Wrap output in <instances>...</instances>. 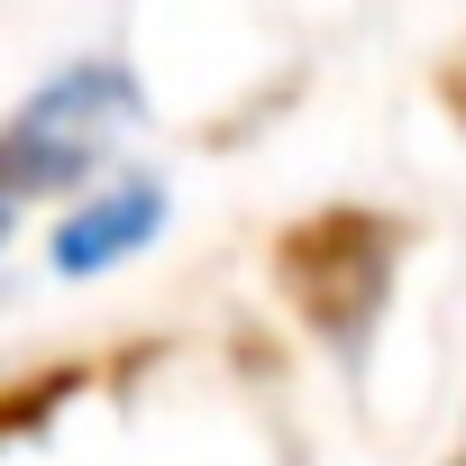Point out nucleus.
<instances>
[{"label": "nucleus", "instance_id": "obj_1", "mask_svg": "<svg viewBox=\"0 0 466 466\" xmlns=\"http://www.w3.org/2000/svg\"><path fill=\"white\" fill-rule=\"evenodd\" d=\"M147 119V92L128 65L92 56V65H65L56 83H37L0 137V165H10V201L37 210V201H83L92 174L119 156V137Z\"/></svg>", "mask_w": 466, "mask_h": 466}, {"label": "nucleus", "instance_id": "obj_2", "mask_svg": "<svg viewBox=\"0 0 466 466\" xmlns=\"http://www.w3.org/2000/svg\"><path fill=\"white\" fill-rule=\"evenodd\" d=\"M165 219H174V192H165L156 174H110V183H92L83 201L56 210L46 266H56L65 284H101V275L137 266V257L165 238Z\"/></svg>", "mask_w": 466, "mask_h": 466}]
</instances>
